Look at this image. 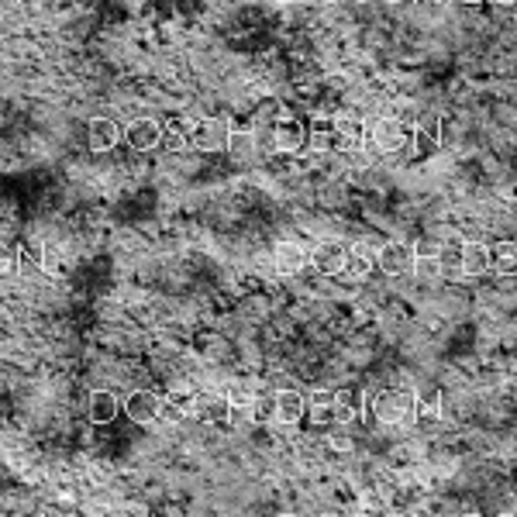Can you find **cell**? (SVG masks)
<instances>
[{"instance_id": "cell-16", "label": "cell", "mask_w": 517, "mask_h": 517, "mask_svg": "<svg viewBox=\"0 0 517 517\" xmlns=\"http://www.w3.org/2000/svg\"><path fill=\"white\" fill-rule=\"evenodd\" d=\"M166 403H170V411H176V414H197L200 393H197V386L187 383V380H176V383L170 386V393H166Z\"/></svg>"}, {"instance_id": "cell-23", "label": "cell", "mask_w": 517, "mask_h": 517, "mask_svg": "<svg viewBox=\"0 0 517 517\" xmlns=\"http://www.w3.org/2000/svg\"><path fill=\"white\" fill-rule=\"evenodd\" d=\"M414 276H421V280L441 276V259L439 255H418V263H414Z\"/></svg>"}, {"instance_id": "cell-13", "label": "cell", "mask_w": 517, "mask_h": 517, "mask_svg": "<svg viewBox=\"0 0 517 517\" xmlns=\"http://www.w3.org/2000/svg\"><path fill=\"white\" fill-rule=\"evenodd\" d=\"M376 263H380V245L355 242V245H348V266H345V272H352L355 280H365L376 269Z\"/></svg>"}, {"instance_id": "cell-10", "label": "cell", "mask_w": 517, "mask_h": 517, "mask_svg": "<svg viewBox=\"0 0 517 517\" xmlns=\"http://www.w3.org/2000/svg\"><path fill=\"white\" fill-rule=\"evenodd\" d=\"M272 418H276V424H287V428L300 424L307 418V397L297 390H280L272 401Z\"/></svg>"}, {"instance_id": "cell-8", "label": "cell", "mask_w": 517, "mask_h": 517, "mask_svg": "<svg viewBox=\"0 0 517 517\" xmlns=\"http://www.w3.org/2000/svg\"><path fill=\"white\" fill-rule=\"evenodd\" d=\"M494 269V245L486 242H466L459 249V272L466 276H486Z\"/></svg>"}, {"instance_id": "cell-31", "label": "cell", "mask_w": 517, "mask_h": 517, "mask_svg": "<svg viewBox=\"0 0 517 517\" xmlns=\"http://www.w3.org/2000/svg\"><path fill=\"white\" fill-rule=\"evenodd\" d=\"M355 4H369V0H355Z\"/></svg>"}, {"instance_id": "cell-19", "label": "cell", "mask_w": 517, "mask_h": 517, "mask_svg": "<svg viewBox=\"0 0 517 517\" xmlns=\"http://www.w3.org/2000/svg\"><path fill=\"white\" fill-rule=\"evenodd\" d=\"M225 152H228L235 162L252 159V155H255V132H252V128H231L228 149H225Z\"/></svg>"}, {"instance_id": "cell-7", "label": "cell", "mask_w": 517, "mask_h": 517, "mask_svg": "<svg viewBox=\"0 0 517 517\" xmlns=\"http://www.w3.org/2000/svg\"><path fill=\"white\" fill-rule=\"evenodd\" d=\"M162 134H166V128H162L159 121H152V117H138V121L128 125L125 138H128L132 152H155V149H162Z\"/></svg>"}, {"instance_id": "cell-26", "label": "cell", "mask_w": 517, "mask_h": 517, "mask_svg": "<svg viewBox=\"0 0 517 517\" xmlns=\"http://www.w3.org/2000/svg\"><path fill=\"white\" fill-rule=\"evenodd\" d=\"M383 4H390V7H407V4H418V0H383Z\"/></svg>"}, {"instance_id": "cell-3", "label": "cell", "mask_w": 517, "mask_h": 517, "mask_svg": "<svg viewBox=\"0 0 517 517\" xmlns=\"http://www.w3.org/2000/svg\"><path fill=\"white\" fill-rule=\"evenodd\" d=\"M414 263H418V245H411V242H383L376 269L386 272V276H414Z\"/></svg>"}, {"instance_id": "cell-25", "label": "cell", "mask_w": 517, "mask_h": 517, "mask_svg": "<svg viewBox=\"0 0 517 517\" xmlns=\"http://www.w3.org/2000/svg\"><path fill=\"white\" fill-rule=\"evenodd\" d=\"M59 255H62V252L45 245V249H42V269H45V272H59Z\"/></svg>"}, {"instance_id": "cell-6", "label": "cell", "mask_w": 517, "mask_h": 517, "mask_svg": "<svg viewBox=\"0 0 517 517\" xmlns=\"http://www.w3.org/2000/svg\"><path fill=\"white\" fill-rule=\"evenodd\" d=\"M125 414L134 424H142V428H152V424L162 421V403L149 390H134V393H128V401H125Z\"/></svg>"}, {"instance_id": "cell-9", "label": "cell", "mask_w": 517, "mask_h": 517, "mask_svg": "<svg viewBox=\"0 0 517 517\" xmlns=\"http://www.w3.org/2000/svg\"><path fill=\"white\" fill-rule=\"evenodd\" d=\"M365 411H369V393H365L363 386L348 383L335 390V414L338 418L359 421V418H365Z\"/></svg>"}, {"instance_id": "cell-4", "label": "cell", "mask_w": 517, "mask_h": 517, "mask_svg": "<svg viewBox=\"0 0 517 517\" xmlns=\"http://www.w3.org/2000/svg\"><path fill=\"white\" fill-rule=\"evenodd\" d=\"M193 149L200 152H225L228 149V134H231V125L225 117H204L193 125Z\"/></svg>"}, {"instance_id": "cell-27", "label": "cell", "mask_w": 517, "mask_h": 517, "mask_svg": "<svg viewBox=\"0 0 517 517\" xmlns=\"http://www.w3.org/2000/svg\"><path fill=\"white\" fill-rule=\"evenodd\" d=\"M21 4H24V7H39L42 0H21Z\"/></svg>"}, {"instance_id": "cell-12", "label": "cell", "mask_w": 517, "mask_h": 517, "mask_svg": "<svg viewBox=\"0 0 517 517\" xmlns=\"http://www.w3.org/2000/svg\"><path fill=\"white\" fill-rule=\"evenodd\" d=\"M272 263L283 276H297V272H304L310 266V252L300 242H280L276 252H272Z\"/></svg>"}, {"instance_id": "cell-11", "label": "cell", "mask_w": 517, "mask_h": 517, "mask_svg": "<svg viewBox=\"0 0 517 517\" xmlns=\"http://www.w3.org/2000/svg\"><path fill=\"white\" fill-rule=\"evenodd\" d=\"M117 142H121V128H117L115 117H94L90 125H87V145H90V152L104 155L117 149Z\"/></svg>"}, {"instance_id": "cell-18", "label": "cell", "mask_w": 517, "mask_h": 517, "mask_svg": "<svg viewBox=\"0 0 517 517\" xmlns=\"http://www.w3.org/2000/svg\"><path fill=\"white\" fill-rule=\"evenodd\" d=\"M441 418V393L439 390H418L414 393V421H424V424H431V421H439Z\"/></svg>"}, {"instance_id": "cell-14", "label": "cell", "mask_w": 517, "mask_h": 517, "mask_svg": "<svg viewBox=\"0 0 517 517\" xmlns=\"http://www.w3.org/2000/svg\"><path fill=\"white\" fill-rule=\"evenodd\" d=\"M117 411H121V401H117L115 390H94L90 393V403H87V418L90 424H111L117 418Z\"/></svg>"}, {"instance_id": "cell-15", "label": "cell", "mask_w": 517, "mask_h": 517, "mask_svg": "<svg viewBox=\"0 0 517 517\" xmlns=\"http://www.w3.org/2000/svg\"><path fill=\"white\" fill-rule=\"evenodd\" d=\"M376 414L386 424H403L407 418H414V393H386L383 401L376 403Z\"/></svg>"}, {"instance_id": "cell-29", "label": "cell", "mask_w": 517, "mask_h": 517, "mask_svg": "<svg viewBox=\"0 0 517 517\" xmlns=\"http://www.w3.org/2000/svg\"><path fill=\"white\" fill-rule=\"evenodd\" d=\"M424 4H441V0H424Z\"/></svg>"}, {"instance_id": "cell-32", "label": "cell", "mask_w": 517, "mask_h": 517, "mask_svg": "<svg viewBox=\"0 0 517 517\" xmlns=\"http://www.w3.org/2000/svg\"><path fill=\"white\" fill-rule=\"evenodd\" d=\"M0 4H4V0H0Z\"/></svg>"}, {"instance_id": "cell-17", "label": "cell", "mask_w": 517, "mask_h": 517, "mask_svg": "<svg viewBox=\"0 0 517 517\" xmlns=\"http://www.w3.org/2000/svg\"><path fill=\"white\" fill-rule=\"evenodd\" d=\"M411 142H414V145H418V152H435V149H439L441 145V121L439 117H421V121H418V125H414V132H411Z\"/></svg>"}, {"instance_id": "cell-2", "label": "cell", "mask_w": 517, "mask_h": 517, "mask_svg": "<svg viewBox=\"0 0 517 517\" xmlns=\"http://www.w3.org/2000/svg\"><path fill=\"white\" fill-rule=\"evenodd\" d=\"M310 145V128H307L300 117H280L276 128H272V149L280 155H304Z\"/></svg>"}, {"instance_id": "cell-5", "label": "cell", "mask_w": 517, "mask_h": 517, "mask_svg": "<svg viewBox=\"0 0 517 517\" xmlns=\"http://www.w3.org/2000/svg\"><path fill=\"white\" fill-rule=\"evenodd\" d=\"M310 266L318 269L321 276H342L345 266H348V245L338 242V238L318 242V245L310 249Z\"/></svg>"}, {"instance_id": "cell-30", "label": "cell", "mask_w": 517, "mask_h": 517, "mask_svg": "<svg viewBox=\"0 0 517 517\" xmlns=\"http://www.w3.org/2000/svg\"><path fill=\"white\" fill-rule=\"evenodd\" d=\"M283 4H297V0H283Z\"/></svg>"}, {"instance_id": "cell-28", "label": "cell", "mask_w": 517, "mask_h": 517, "mask_svg": "<svg viewBox=\"0 0 517 517\" xmlns=\"http://www.w3.org/2000/svg\"><path fill=\"white\" fill-rule=\"evenodd\" d=\"M462 4H486V0H462Z\"/></svg>"}, {"instance_id": "cell-1", "label": "cell", "mask_w": 517, "mask_h": 517, "mask_svg": "<svg viewBox=\"0 0 517 517\" xmlns=\"http://www.w3.org/2000/svg\"><path fill=\"white\" fill-rule=\"evenodd\" d=\"M365 142H369L376 152L397 155V152H403V149H407L411 132H407V125H403V121H397V117H380L376 125H369Z\"/></svg>"}, {"instance_id": "cell-22", "label": "cell", "mask_w": 517, "mask_h": 517, "mask_svg": "<svg viewBox=\"0 0 517 517\" xmlns=\"http://www.w3.org/2000/svg\"><path fill=\"white\" fill-rule=\"evenodd\" d=\"M197 414L204 418L208 424L214 421H228V397H217V401H208V403H197Z\"/></svg>"}, {"instance_id": "cell-20", "label": "cell", "mask_w": 517, "mask_h": 517, "mask_svg": "<svg viewBox=\"0 0 517 517\" xmlns=\"http://www.w3.org/2000/svg\"><path fill=\"white\" fill-rule=\"evenodd\" d=\"M494 269L500 276H517V242H497L494 245Z\"/></svg>"}, {"instance_id": "cell-21", "label": "cell", "mask_w": 517, "mask_h": 517, "mask_svg": "<svg viewBox=\"0 0 517 517\" xmlns=\"http://www.w3.org/2000/svg\"><path fill=\"white\" fill-rule=\"evenodd\" d=\"M307 414H314V418L335 414V390H314L307 397Z\"/></svg>"}, {"instance_id": "cell-24", "label": "cell", "mask_w": 517, "mask_h": 517, "mask_svg": "<svg viewBox=\"0 0 517 517\" xmlns=\"http://www.w3.org/2000/svg\"><path fill=\"white\" fill-rule=\"evenodd\" d=\"M14 266H18V255H14V249H7V245L0 242V276L14 272Z\"/></svg>"}]
</instances>
